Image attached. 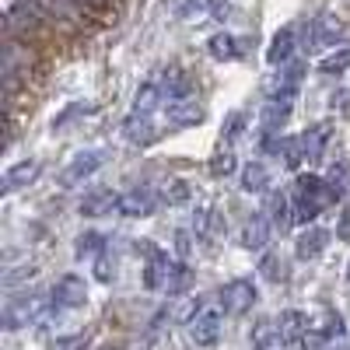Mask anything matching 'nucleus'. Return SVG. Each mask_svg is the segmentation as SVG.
<instances>
[{
  "instance_id": "9",
  "label": "nucleus",
  "mask_w": 350,
  "mask_h": 350,
  "mask_svg": "<svg viewBox=\"0 0 350 350\" xmlns=\"http://www.w3.org/2000/svg\"><path fill=\"white\" fill-rule=\"evenodd\" d=\"M256 298H259V295H256V284L245 280V277H242V280H231V284L221 291V305H224L228 315H245V312L256 305Z\"/></svg>"
},
{
  "instance_id": "20",
  "label": "nucleus",
  "mask_w": 350,
  "mask_h": 350,
  "mask_svg": "<svg viewBox=\"0 0 350 350\" xmlns=\"http://www.w3.org/2000/svg\"><path fill=\"white\" fill-rule=\"evenodd\" d=\"M277 326H280V343H298V340H305V333L312 329L308 315H305V312H298V308L280 312Z\"/></svg>"
},
{
  "instance_id": "23",
  "label": "nucleus",
  "mask_w": 350,
  "mask_h": 350,
  "mask_svg": "<svg viewBox=\"0 0 350 350\" xmlns=\"http://www.w3.org/2000/svg\"><path fill=\"white\" fill-rule=\"evenodd\" d=\"M42 18H49V21H70V18H77V11H74V0H28Z\"/></svg>"
},
{
  "instance_id": "15",
  "label": "nucleus",
  "mask_w": 350,
  "mask_h": 350,
  "mask_svg": "<svg viewBox=\"0 0 350 350\" xmlns=\"http://www.w3.org/2000/svg\"><path fill=\"white\" fill-rule=\"evenodd\" d=\"M154 112H130L126 116V123H123V130H126V137L133 140V144H154L158 137H161V130L154 126V120H151Z\"/></svg>"
},
{
  "instance_id": "36",
  "label": "nucleus",
  "mask_w": 350,
  "mask_h": 350,
  "mask_svg": "<svg viewBox=\"0 0 350 350\" xmlns=\"http://www.w3.org/2000/svg\"><path fill=\"white\" fill-rule=\"evenodd\" d=\"M36 277V267H18V270H8L4 273V287H18L21 280H32Z\"/></svg>"
},
{
  "instance_id": "41",
  "label": "nucleus",
  "mask_w": 350,
  "mask_h": 350,
  "mask_svg": "<svg viewBox=\"0 0 350 350\" xmlns=\"http://www.w3.org/2000/svg\"><path fill=\"white\" fill-rule=\"evenodd\" d=\"M347 280H350V262H347Z\"/></svg>"
},
{
  "instance_id": "34",
  "label": "nucleus",
  "mask_w": 350,
  "mask_h": 350,
  "mask_svg": "<svg viewBox=\"0 0 350 350\" xmlns=\"http://www.w3.org/2000/svg\"><path fill=\"white\" fill-rule=\"evenodd\" d=\"M329 186H333V193L343 200L347 196V186H350V175H347V165H333L329 168V179H326Z\"/></svg>"
},
{
  "instance_id": "28",
  "label": "nucleus",
  "mask_w": 350,
  "mask_h": 350,
  "mask_svg": "<svg viewBox=\"0 0 350 350\" xmlns=\"http://www.w3.org/2000/svg\"><path fill=\"white\" fill-rule=\"evenodd\" d=\"M158 196H161V203H168V207H179V203H189V186L183 179H168V183H161Z\"/></svg>"
},
{
  "instance_id": "30",
  "label": "nucleus",
  "mask_w": 350,
  "mask_h": 350,
  "mask_svg": "<svg viewBox=\"0 0 350 350\" xmlns=\"http://www.w3.org/2000/svg\"><path fill=\"white\" fill-rule=\"evenodd\" d=\"M207 168H211V175H217V179H221V175H231V172H235V151L221 148V144H217V151L211 154Z\"/></svg>"
},
{
  "instance_id": "16",
  "label": "nucleus",
  "mask_w": 350,
  "mask_h": 350,
  "mask_svg": "<svg viewBox=\"0 0 350 350\" xmlns=\"http://www.w3.org/2000/svg\"><path fill=\"white\" fill-rule=\"evenodd\" d=\"M295 49H298V36H295V28H280V32L273 36V42L267 46V64L270 67H280V64H291L295 60Z\"/></svg>"
},
{
  "instance_id": "6",
  "label": "nucleus",
  "mask_w": 350,
  "mask_h": 350,
  "mask_svg": "<svg viewBox=\"0 0 350 350\" xmlns=\"http://www.w3.org/2000/svg\"><path fill=\"white\" fill-rule=\"evenodd\" d=\"M301 74H305V67H301L298 60L280 64V67H273V74L267 77L262 92H267V98H291V95L298 92V84H301Z\"/></svg>"
},
{
  "instance_id": "12",
  "label": "nucleus",
  "mask_w": 350,
  "mask_h": 350,
  "mask_svg": "<svg viewBox=\"0 0 350 350\" xmlns=\"http://www.w3.org/2000/svg\"><path fill=\"white\" fill-rule=\"evenodd\" d=\"M267 217L273 221V228L277 231H287L291 224H295L298 221V211H295V196H291V193H270L267 196Z\"/></svg>"
},
{
  "instance_id": "27",
  "label": "nucleus",
  "mask_w": 350,
  "mask_h": 350,
  "mask_svg": "<svg viewBox=\"0 0 350 350\" xmlns=\"http://www.w3.org/2000/svg\"><path fill=\"white\" fill-rule=\"evenodd\" d=\"M102 252H105V239L98 235V231H84V235L77 239V245H74L77 259H98Z\"/></svg>"
},
{
  "instance_id": "7",
  "label": "nucleus",
  "mask_w": 350,
  "mask_h": 350,
  "mask_svg": "<svg viewBox=\"0 0 350 350\" xmlns=\"http://www.w3.org/2000/svg\"><path fill=\"white\" fill-rule=\"evenodd\" d=\"M221 326H224V312L214 305H203L200 315L189 323V336L196 347H214L221 340Z\"/></svg>"
},
{
  "instance_id": "17",
  "label": "nucleus",
  "mask_w": 350,
  "mask_h": 350,
  "mask_svg": "<svg viewBox=\"0 0 350 350\" xmlns=\"http://www.w3.org/2000/svg\"><path fill=\"white\" fill-rule=\"evenodd\" d=\"M326 245H329V231L319 228V224H312V228H305L301 235H298L295 256H298V259H319V256L326 252Z\"/></svg>"
},
{
  "instance_id": "39",
  "label": "nucleus",
  "mask_w": 350,
  "mask_h": 350,
  "mask_svg": "<svg viewBox=\"0 0 350 350\" xmlns=\"http://www.w3.org/2000/svg\"><path fill=\"white\" fill-rule=\"evenodd\" d=\"M211 14L214 18H224L228 14V0H211Z\"/></svg>"
},
{
  "instance_id": "11",
  "label": "nucleus",
  "mask_w": 350,
  "mask_h": 350,
  "mask_svg": "<svg viewBox=\"0 0 350 350\" xmlns=\"http://www.w3.org/2000/svg\"><path fill=\"white\" fill-rule=\"evenodd\" d=\"M32 64H36V56L28 53V46H21L18 39H8V46H4V67H0V70H4V84L14 88L18 77L28 74V67H32Z\"/></svg>"
},
{
  "instance_id": "21",
  "label": "nucleus",
  "mask_w": 350,
  "mask_h": 350,
  "mask_svg": "<svg viewBox=\"0 0 350 350\" xmlns=\"http://www.w3.org/2000/svg\"><path fill=\"white\" fill-rule=\"evenodd\" d=\"M84 217H102V214H112V211H120V196H116L112 189H95V193H88L81 200V207H77Z\"/></svg>"
},
{
  "instance_id": "1",
  "label": "nucleus",
  "mask_w": 350,
  "mask_h": 350,
  "mask_svg": "<svg viewBox=\"0 0 350 350\" xmlns=\"http://www.w3.org/2000/svg\"><path fill=\"white\" fill-rule=\"evenodd\" d=\"M140 252H148V267H144V287L148 291H165V295H179L189 284V270L186 262H175L165 249L151 245V242H140Z\"/></svg>"
},
{
  "instance_id": "33",
  "label": "nucleus",
  "mask_w": 350,
  "mask_h": 350,
  "mask_svg": "<svg viewBox=\"0 0 350 350\" xmlns=\"http://www.w3.org/2000/svg\"><path fill=\"white\" fill-rule=\"evenodd\" d=\"M347 64H350V46H343V49L329 53L326 60L319 64V70H323V74H340V70H347Z\"/></svg>"
},
{
  "instance_id": "24",
  "label": "nucleus",
  "mask_w": 350,
  "mask_h": 350,
  "mask_svg": "<svg viewBox=\"0 0 350 350\" xmlns=\"http://www.w3.org/2000/svg\"><path fill=\"white\" fill-rule=\"evenodd\" d=\"M36 175H39V161H18V165L8 168V175H4V193H14V189L28 186Z\"/></svg>"
},
{
  "instance_id": "2",
  "label": "nucleus",
  "mask_w": 350,
  "mask_h": 350,
  "mask_svg": "<svg viewBox=\"0 0 350 350\" xmlns=\"http://www.w3.org/2000/svg\"><path fill=\"white\" fill-rule=\"evenodd\" d=\"M295 211H298V221H315L319 214H323L333 200H340L336 193H333V186L323 179V175H298V183H295Z\"/></svg>"
},
{
  "instance_id": "32",
  "label": "nucleus",
  "mask_w": 350,
  "mask_h": 350,
  "mask_svg": "<svg viewBox=\"0 0 350 350\" xmlns=\"http://www.w3.org/2000/svg\"><path fill=\"white\" fill-rule=\"evenodd\" d=\"M312 329H315V333H323L326 340L343 336V319H340V312H323V319H319Z\"/></svg>"
},
{
  "instance_id": "13",
  "label": "nucleus",
  "mask_w": 350,
  "mask_h": 350,
  "mask_svg": "<svg viewBox=\"0 0 350 350\" xmlns=\"http://www.w3.org/2000/svg\"><path fill=\"white\" fill-rule=\"evenodd\" d=\"M203 116H207V109H203L196 98H175L168 102V126H200Z\"/></svg>"
},
{
  "instance_id": "3",
  "label": "nucleus",
  "mask_w": 350,
  "mask_h": 350,
  "mask_svg": "<svg viewBox=\"0 0 350 350\" xmlns=\"http://www.w3.org/2000/svg\"><path fill=\"white\" fill-rule=\"evenodd\" d=\"M53 308V295H42V291H25V295H14L4 305V329L14 333L21 326H32L39 323L42 315H49Z\"/></svg>"
},
{
  "instance_id": "25",
  "label": "nucleus",
  "mask_w": 350,
  "mask_h": 350,
  "mask_svg": "<svg viewBox=\"0 0 350 350\" xmlns=\"http://www.w3.org/2000/svg\"><path fill=\"white\" fill-rule=\"evenodd\" d=\"M207 49H211V56H214V60H221V64H228V60H239V56H242V46H239V39H235V36H228V32H221V36H211Z\"/></svg>"
},
{
  "instance_id": "42",
  "label": "nucleus",
  "mask_w": 350,
  "mask_h": 350,
  "mask_svg": "<svg viewBox=\"0 0 350 350\" xmlns=\"http://www.w3.org/2000/svg\"><path fill=\"white\" fill-rule=\"evenodd\" d=\"M102 350H116V347H102Z\"/></svg>"
},
{
  "instance_id": "22",
  "label": "nucleus",
  "mask_w": 350,
  "mask_h": 350,
  "mask_svg": "<svg viewBox=\"0 0 350 350\" xmlns=\"http://www.w3.org/2000/svg\"><path fill=\"white\" fill-rule=\"evenodd\" d=\"M249 343H252V350H273L280 343L277 319H256V326L249 329Z\"/></svg>"
},
{
  "instance_id": "40",
  "label": "nucleus",
  "mask_w": 350,
  "mask_h": 350,
  "mask_svg": "<svg viewBox=\"0 0 350 350\" xmlns=\"http://www.w3.org/2000/svg\"><path fill=\"white\" fill-rule=\"evenodd\" d=\"M74 4H81V8H95V11H102V8H105V0H74Z\"/></svg>"
},
{
  "instance_id": "14",
  "label": "nucleus",
  "mask_w": 350,
  "mask_h": 350,
  "mask_svg": "<svg viewBox=\"0 0 350 350\" xmlns=\"http://www.w3.org/2000/svg\"><path fill=\"white\" fill-rule=\"evenodd\" d=\"M291 120V98H267V105H262L259 112V126L267 137H277L280 126Z\"/></svg>"
},
{
  "instance_id": "10",
  "label": "nucleus",
  "mask_w": 350,
  "mask_h": 350,
  "mask_svg": "<svg viewBox=\"0 0 350 350\" xmlns=\"http://www.w3.org/2000/svg\"><path fill=\"white\" fill-rule=\"evenodd\" d=\"M158 203H161L158 189L140 186V189H130V193L120 196V214H126V217H151L158 211Z\"/></svg>"
},
{
  "instance_id": "8",
  "label": "nucleus",
  "mask_w": 350,
  "mask_h": 350,
  "mask_svg": "<svg viewBox=\"0 0 350 350\" xmlns=\"http://www.w3.org/2000/svg\"><path fill=\"white\" fill-rule=\"evenodd\" d=\"M49 295H53V308L67 312V308H81L88 301V287H84V280L77 273H64L60 280L53 284Z\"/></svg>"
},
{
  "instance_id": "26",
  "label": "nucleus",
  "mask_w": 350,
  "mask_h": 350,
  "mask_svg": "<svg viewBox=\"0 0 350 350\" xmlns=\"http://www.w3.org/2000/svg\"><path fill=\"white\" fill-rule=\"evenodd\" d=\"M270 186V172H267V165L262 161H249V165H242V189L245 193H262Z\"/></svg>"
},
{
  "instance_id": "31",
  "label": "nucleus",
  "mask_w": 350,
  "mask_h": 350,
  "mask_svg": "<svg viewBox=\"0 0 350 350\" xmlns=\"http://www.w3.org/2000/svg\"><path fill=\"white\" fill-rule=\"evenodd\" d=\"M242 130H245V116L242 112H231L228 120H224V126H221V148H231Z\"/></svg>"
},
{
  "instance_id": "19",
  "label": "nucleus",
  "mask_w": 350,
  "mask_h": 350,
  "mask_svg": "<svg viewBox=\"0 0 350 350\" xmlns=\"http://www.w3.org/2000/svg\"><path fill=\"white\" fill-rule=\"evenodd\" d=\"M329 137H333V126H329V123L308 126V130L298 137V140H301V154H305V161H308V165H315L319 158H323V151H326Z\"/></svg>"
},
{
  "instance_id": "18",
  "label": "nucleus",
  "mask_w": 350,
  "mask_h": 350,
  "mask_svg": "<svg viewBox=\"0 0 350 350\" xmlns=\"http://www.w3.org/2000/svg\"><path fill=\"white\" fill-rule=\"evenodd\" d=\"M270 235H273V221L267 214H252L245 221V228H242V245L252 249V252H259V249H267Z\"/></svg>"
},
{
  "instance_id": "38",
  "label": "nucleus",
  "mask_w": 350,
  "mask_h": 350,
  "mask_svg": "<svg viewBox=\"0 0 350 350\" xmlns=\"http://www.w3.org/2000/svg\"><path fill=\"white\" fill-rule=\"evenodd\" d=\"M336 231H340V235H343V239L350 242V207L343 211V217H340V228H336Z\"/></svg>"
},
{
  "instance_id": "4",
  "label": "nucleus",
  "mask_w": 350,
  "mask_h": 350,
  "mask_svg": "<svg viewBox=\"0 0 350 350\" xmlns=\"http://www.w3.org/2000/svg\"><path fill=\"white\" fill-rule=\"evenodd\" d=\"M105 161H109V151H105V148H84V151H77V154L60 168V186H64V189L81 186L84 179H92V175H95Z\"/></svg>"
},
{
  "instance_id": "35",
  "label": "nucleus",
  "mask_w": 350,
  "mask_h": 350,
  "mask_svg": "<svg viewBox=\"0 0 350 350\" xmlns=\"http://www.w3.org/2000/svg\"><path fill=\"white\" fill-rule=\"evenodd\" d=\"M95 277H98L102 284H109V280L116 277V262L109 259V252H102V256L95 259Z\"/></svg>"
},
{
  "instance_id": "29",
  "label": "nucleus",
  "mask_w": 350,
  "mask_h": 350,
  "mask_svg": "<svg viewBox=\"0 0 350 350\" xmlns=\"http://www.w3.org/2000/svg\"><path fill=\"white\" fill-rule=\"evenodd\" d=\"M259 273L267 277V280H273V284H280V280H287V262L277 252H267V256L259 259Z\"/></svg>"
},
{
  "instance_id": "37",
  "label": "nucleus",
  "mask_w": 350,
  "mask_h": 350,
  "mask_svg": "<svg viewBox=\"0 0 350 350\" xmlns=\"http://www.w3.org/2000/svg\"><path fill=\"white\" fill-rule=\"evenodd\" d=\"M84 333H77V336H60V340H56L49 350H84Z\"/></svg>"
},
{
  "instance_id": "5",
  "label": "nucleus",
  "mask_w": 350,
  "mask_h": 350,
  "mask_svg": "<svg viewBox=\"0 0 350 350\" xmlns=\"http://www.w3.org/2000/svg\"><path fill=\"white\" fill-rule=\"evenodd\" d=\"M350 39V28L347 21H340L336 14H323L308 25V36H305V49L315 53L319 46H336V42H347Z\"/></svg>"
}]
</instances>
